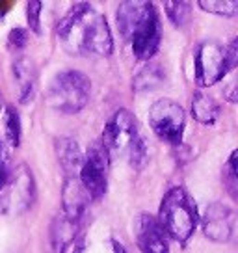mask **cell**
Wrapping results in <instances>:
<instances>
[{
    "label": "cell",
    "mask_w": 238,
    "mask_h": 253,
    "mask_svg": "<svg viewBox=\"0 0 238 253\" xmlns=\"http://www.w3.org/2000/svg\"><path fill=\"white\" fill-rule=\"evenodd\" d=\"M157 220L167 238L179 242L181 246H186L199 223L196 201L183 186H173L171 190H167L160 201Z\"/></svg>",
    "instance_id": "3957f363"
},
{
    "label": "cell",
    "mask_w": 238,
    "mask_h": 253,
    "mask_svg": "<svg viewBox=\"0 0 238 253\" xmlns=\"http://www.w3.org/2000/svg\"><path fill=\"white\" fill-rule=\"evenodd\" d=\"M192 116L203 125H214L220 118V106L210 95L196 91L192 99Z\"/></svg>",
    "instance_id": "9a60e30c"
},
{
    "label": "cell",
    "mask_w": 238,
    "mask_h": 253,
    "mask_svg": "<svg viewBox=\"0 0 238 253\" xmlns=\"http://www.w3.org/2000/svg\"><path fill=\"white\" fill-rule=\"evenodd\" d=\"M149 126L160 140L181 145L186 126V112L179 103L171 99H160L149 108Z\"/></svg>",
    "instance_id": "52a82bcc"
},
{
    "label": "cell",
    "mask_w": 238,
    "mask_h": 253,
    "mask_svg": "<svg viewBox=\"0 0 238 253\" xmlns=\"http://www.w3.org/2000/svg\"><path fill=\"white\" fill-rule=\"evenodd\" d=\"M112 253H127L123 244H119L118 240H112Z\"/></svg>",
    "instance_id": "cb8c5ba5"
},
{
    "label": "cell",
    "mask_w": 238,
    "mask_h": 253,
    "mask_svg": "<svg viewBox=\"0 0 238 253\" xmlns=\"http://www.w3.org/2000/svg\"><path fill=\"white\" fill-rule=\"evenodd\" d=\"M8 8H9V2H0V17H4L8 13Z\"/></svg>",
    "instance_id": "d4e9b609"
},
{
    "label": "cell",
    "mask_w": 238,
    "mask_h": 253,
    "mask_svg": "<svg viewBox=\"0 0 238 253\" xmlns=\"http://www.w3.org/2000/svg\"><path fill=\"white\" fill-rule=\"evenodd\" d=\"M62 212L71 218V220L80 221L84 216L89 198H87L86 190L80 184L79 177H67L64 182V190H62Z\"/></svg>",
    "instance_id": "8fae6325"
},
{
    "label": "cell",
    "mask_w": 238,
    "mask_h": 253,
    "mask_svg": "<svg viewBox=\"0 0 238 253\" xmlns=\"http://www.w3.org/2000/svg\"><path fill=\"white\" fill-rule=\"evenodd\" d=\"M194 67L196 80L203 87L214 86L225 79L227 73L233 71L227 60V50L216 40H205L203 43H199L194 54Z\"/></svg>",
    "instance_id": "8992f818"
},
{
    "label": "cell",
    "mask_w": 238,
    "mask_h": 253,
    "mask_svg": "<svg viewBox=\"0 0 238 253\" xmlns=\"http://www.w3.org/2000/svg\"><path fill=\"white\" fill-rule=\"evenodd\" d=\"M223 182L229 190L231 198L237 199V188H238V173H237V151L231 153L227 164L223 166Z\"/></svg>",
    "instance_id": "ffe728a7"
},
{
    "label": "cell",
    "mask_w": 238,
    "mask_h": 253,
    "mask_svg": "<svg viewBox=\"0 0 238 253\" xmlns=\"http://www.w3.org/2000/svg\"><path fill=\"white\" fill-rule=\"evenodd\" d=\"M13 77H15L17 87H19V101L23 104L32 101L36 82H38V73H36L34 63L24 56L17 58L13 62Z\"/></svg>",
    "instance_id": "4fadbf2b"
},
{
    "label": "cell",
    "mask_w": 238,
    "mask_h": 253,
    "mask_svg": "<svg viewBox=\"0 0 238 253\" xmlns=\"http://www.w3.org/2000/svg\"><path fill=\"white\" fill-rule=\"evenodd\" d=\"M80 221L67 218L60 212L54 218L48 233V253H65V250L75 242Z\"/></svg>",
    "instance_id": "7c38bea8"
},
{
    "label": "cell",
    "mask_w": 238,
    "mask_h": 253,
    "mask_svg": "<svg viewBox=\"0 0 238 253\" xmlns=\"http://www.w3.org/2000/svg\"><path fill=\"white\" fill-rule=\"evenodd\" d=\"M2 108H4V99H2V93H0V114H2Z\"/></svg>",
    "instance_id": "4316f807"
},
{
    "label": "cell",
    "mask_w": 238,
    "mask_h": 253,
    "mask_svg": "<svg viewBox=\"0 0 238 253\" xmlns=\"http://www.w3.org/2000/svg\"><path fill=\"white\" fill-rule=\"evenodd\" d=\"M73 253H84V242H82V240L75 244V248H73Z\"/></svg>",
    "instance_id": "484cf974"
},
{
    "label": "cell",
    "mask_w": 238,
    "mask_h": 253,
    "mask_svg": "<svg viewBox=\"0 0 238 253\" xmlns=\"http://www.w3.org/2000/svg\"><path fill=\"white\" fill-rule=\"evenodd\" d=\"M62 47L73 56H110L114 52L106 17L91 4H75L56 28Z\"/></svg>",
    "instance_id": "6da1fadb"
},
{
    "label": "cell",
    "mask_w": 238,
    "mask_h": 253,
    "mask_svg": "<svg viewBox=\"0 0 238 253\" xmlns=\"http://www.w3.org/2000/svg\"><path fill=\"white\" fill-rule=\"evenodd\" d=\"M201 227L208 240L212 242H229L235 233V212L223 203H210L205 216L201 218Z\"/></svg>",
    "instance_id": "9c48e42d"
},
{
    "label": "cell",
    "mask_w": 238,
    "mask_h": 253,
    "mask_svg": "<svg viewBox=\"0 0 238 253\" xmlns=\"http://www.w3.org/2000/svg\"><path fill=\"white\" fill-rule=\"evenodd\" d=\"M199 8L206 13H214L220 17H233L238 11V2L235 0H199Z\"/></svg>",
    "instance_id": "2e32d148"
},
{
    "label": "cell",
    "mask_w": 238,
    "mask_h": 253,
    "mask_svg": "<svg viewBox=\"0 0 238 253\" xmlns=\"http://www.w3.org/2000/svg\"><path fill=\"white\" fill-rule=\"evenodd\" d=\"M41 8H43V4H41L40 0H32V2H28L26 4V19H28V26H30V30H34L36 34H41Z\"/></svg>",
    "instance_id": "44dd1931"
},
{
    "label": "cell",
    "mask_w": 238,
    "mask_h": 253,
    "mask_svg": "<svg viewBox=\"0 0 238 253\" xmlns=\"http://www.w3.org/2000/svg\"><path fill=\"white\" fill-rule=\"evenodd\" d=\"M108 169H110V155L101 142L91 143L82 158L79 171V181L86 190L89 199H99L104 196L108 186Z\"/></svg>",
    "instance_id": "ba28073f"
},
{
    "label": "cell",
    "mask_w": 238,
    "mask_h": 253,
    "mask_svg": "<svg viewBox=\"0 0 238 253\" xmlns=\"http://www.w3.org/2000/svg\"><path fill=\"white\" fill-rule=\"evenodd\" d=\"M136 244L142 253H169V238L151 214H140L136 220Z\"/></svg>",
    "instance_id": "30bf717a"
},
{
    "label": "cell",
    "mask_w": 238,
    "mask_h": 253,
    "mask_svg": "<svg viewBox=\"0 0 238 253\" xmlns=\"http://www.w3.org/2000/svg\"><path fill=\"white\" fill-rule=\"evenodd\" d=\"M91 80L80 71H62L50 80L47 103L60 114H79L89 101Z\"/></svg>",
    "instance_id": "5b68a950"
},
{
    "label": "cell",
    "mask_w": 238,
    "mask_h": 253,
    "mask_svg": "<svg viewBox=\"0 0 238 253\" xmlns=\"http://www.w3.org/2000/svg\"><path fill=\"white\" fill-rule=\"evenodd\" d=\"M56 155H58L62 168L67 171V177H79L82 158H84L79 143L73 138H60L56 140Z\"/></svg>",
    "instance_id": "5bb4252c"
},
{
    "label": "cell",
    "mask_w": 238,
    "mask_h": 253,
    "mask_svg": "<svg viewBox=\"0 0 238 253\" xmlns=\"http://www.w3.org/2000/svg\"><path fill=\"white\" fill-rule=\"evenodd\" d=\"M9 164H11L9 151L4 143L0 142V192H2V188L6 186V182L9 179Z\"/></svg>",
    "instance_id": "7402d4cb"
},
{
    "label": "cell",
    "mask_w": 238,
    "mask_h": 253,
    "mask_svg": "<svg viewBox=\"0 0 238 253\" xmlns=\"http://www.w3.org/2000/svg\"><path fill=\"white\" fill-rule=\"evenodd\" d=\"M164 8H166V15L175 26H184L190 21L192 9L188 2H164Z\"/></svg>",
    "instance_id": "d6986e66"
},
{
    "label": "cell",
    "mask_w": 238,
    "mask_h": 253,
    "mask_svg": "<svg viewBox=\"0 0 238 253\" xmlns=\"http://www.w3.org/2000/svg\"><path fill=\"white\" fill-rule=\"evenodd\" d=\"M4 126H6V138H8L9 145L17 147L21 143V118H19V112L15 110V106L6 108Z\"/></svg>",
    "instance_id": "e0dca14e"
},
{
    "label": "cell",
    "mask_w": 238,
    "mask_h": 253,
    "mask_svg": "<svg viewBox=\"0 0 238 253\" xmlns=\"http://www.w3.org/2000/svg\"><path fill=\"white\" fill-rule=\"evenodd\" d=\"M8 43L11 48L21 50V48H24L26 43H28V32L24 30V28H13L8 36Z\"/></svg>",
    "instance_id": "603a6c76"
},
{
    "label": "cell",
    "mask_w": 238,
    "mask_h": 253,
    "mask_svg": "<svg viewBox=\"0 0 238 253\" xmlns=\"http://www.w3.org/2000/svg\"><path fill=\"white\" fill-rule=\"evenodd\" d=\"M162 82V73H160L159 65H149L143 67L142 71L136 75L134 79V89L142 91V89H151V87L159 86Z\"/></svg>",
    "instance_id": "ac0fdd59"
},
{
    "label": "cell",
    "mask_w": 238,
    "mask_h": 253,
    "mask_svg": "<svg viewBox=\"0 0 238 253\" xmlns=\"http://www.w3.org/2000/svg\"><path fill=\"white\" fill-rule=\"evenodd\" d=\"M118 26L125 43L130 45L138 60H151L157 54L162 40V24L153 2L130 0L119 4Z\"/></svg>",
    "instance_id": "7a4b0ae2"
},
{
    "label": "cell",
    "mask_w": 238,
    "mask_h": 253,
    "mask_svg": "<svg viewBox=\"0 0 238 253\" xmlns=\"http://www.w3.org/2000/svg\"><path fill=\"white\" fill-rule=\"evenodd\" d=\"M101 143L110 157H123L140 169L147 162V147L138 130L136 119L128 110H118L104 126Z\"/></svg>",
    "instance_id": "277c9868"
}]
</instances>
